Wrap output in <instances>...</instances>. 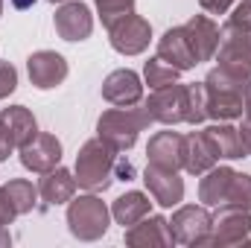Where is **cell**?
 <instances>
[{
    "label": "cell",
    "mask_w": 251,
    "mask_h": 248,
    "mask_svg": "<svg viewBox=\"0 0 251 248\" xmlns=\"http://www.w3.org/2000/svg\"><path fill=\"white\" fill-rule=\"evenodd\" d=\"M219 161H216V155L210 152V146H207V140H204V134L201 131H190L187 137H184V170H187L190 175H204L210 167H216Z\"/></svg>",
    "instance_id": "22"
},
{
    "label": "cell",
    "mask_w": 251,
    "mask_h": 248,
    "mask_svg": "<svg viewBox=\"0 0 251 248\" xmlns=\"http://www.w3.org/2000/svg\"><path fill=\"white\" fill-rule=\"evenodd\" d=\"M178 76H181V70H178V67H173L170 62H164L161 56L149 59L146 67H143V79H146V85H149L152 91H155V88H164V85L178 82Z\"/></svg>",
    "instance_id": "26"
},
{
    "label": "cell",
    "mask_w": 251,
    "mask_h": 248,
    "mask_svg": "<svg viewBox=\"0 0 251 248\" xmlns=\"http://www.w3.org/2000/svg\"><path fill=\"white\" fill-rule=\"evenodd\" d=\"M15 88H18V70H15V64L0 59V99H6Z\"/></svg>",
    "instance_id": "30"
},
{
    "label": "cell",
    "mask_w": 251,
    "mask_h": 248,
    "mask_svg": "<svg viewBox=\"0 0 251 248\" xmlns=\"http://www.w3.org/2000/svg\"><path fill=\"white\" fill-rule=\"evenodd\" d=\"M102 99L111 105H140L143 99V82L134 70H114L102 82Z\"/></svg>",
    "instance_id": "14"
},
{
    "label": "cell",
    "mask_w": 251,
    "mask_h": 248,
    "mask_svg": "<svg viewBox=\"0 0 251 248\" xmlns=\"http://www.w3.org/2000/svg\"><path fill=\"white\" fill-rule=\"evenodd\" d=\"M76 187H79L76 184V175H73L70 170H64V167H56V170L44 173V178H41V184H38V196H41L47 204H64V201L73 198Z\"/></svg>",
    "instance_id": "20"
},
{
    "label": "cell",
    "mask_w": 251,
    "mask_h": 248,
    "mask_svg": "<svg viewBox=\"0 0 251 248\" xmlns=\"http://www.w3.org/2000/svg\"><path fill=\"white\" fill-rule=\"evenodd\" d=\"M12 149H18V146H15L9 128H6V123H3V117H0V161H6V158L12 155Z\"/></svg>",
    "instance_id": "32"
},
{
    "label": "cell",
    "mask_w": 251,
    "mask_h": 248,
    "mask_svg": "<svg viewBox=\"0 0 251 248\" xmlns=\"http://www.w3.org/2000/svg\"><path fill=\"white\" fill-rule=\"evenodd\" d=\"M190 94V123L199 125L207 120V102H204V82H193L187 85Z\"/></svg>",
    "instance_id": "29"
},
{
    "label": "cell",
    "mask_w": 251,
    "mask_h": 248,
    "mask_svg": "<svg viewBox=\"0 0 251 248\" xmlns=\"http://www.w3.org/2000/svg\"><path fill=\"white\" fill-rule=\"evenodd\" d=\"M0 117H3V123H6V128H9V134H12L18 149L26 146L38 134V123H35V117H32V111L26 105H9V108L0 111Z\"/></svg>",
    "instance_id": "23"
},
{
    "label": "cell",
    "mask_w": 251,
    "mask_h": 248,
    "mask_svg": "<svg viewBox=\"0 0 251 248\" xmlns=\"http://www.w3.org/2000/svg\"><path fill=\"white\" fill-rule=\"evenodd\" d=\"M158 56L164 59V62H170L173 67H178L181 73L184 70H193L199 59H196V53H193V44H190L187 32H184V26H173V29H167L161 38H158Z\"/></svg>",
    "instance_id": "16"
},
{
    "label": "cell",
    "mask_w": 251,
    "mask_h": 248,
    "mask_svg": "<svg viewBox=\"0 0 251 248\" xmlns=\"http://www.w3.org/2000/svg\"><path fill=\"white\" fill-rule=\"evenodd\" d=\"M213 59H216L219 70L251 79V32L228 21L219 29V47H216Z\"/></svg>",
    "instance_id": "5"
},
{
    "label": "cell",
    "mask_w": 251,
    "mask_h": 248,
    "mask_svg": "<svg viewBox=\"0 0 251 248\" xmlns=\"http://www.w3.org/2000/svg\"><path fill=\"white\" fill-rule=\"evenodd\" d=\"M234 173H237V170L219 167V164L204 173V178L199 181V198H201L204 207H219V204L225 201V193H228V184H231Z\"/></svg>",
    "instance_id": "21"
},
{
    "label": "cell",
    "mask_w": 251,
    "mask_h": 248,
    "mask_svg": "<svg viewBox=\"0 0 251 248\" xmlns=\"http://www.w3.org/2000/svg\"><path fill=\"white\" fill-rule=\"evenodd\" d=\"M26 70H29V79L35 88L47 91V88H56L67 79V62L64 56H59L56 50H38L26 59Z\"/></svg>",
    "instance_id": "13"
},
{
    "label": "cell",
    "mask_w": 251,
    "mask_h": 248,
    "mask_svg": "<svg viewBox=\"0 0 251 248\" xmlns=\"http://www.w3.org/2000/svg\"><path fill=\"white\" fill-rule=\"evenodd\" d=\"M3 246H12V234H9V228L6 225H0V248Z\"/></svg>",
    "instance_id": "36"
},
{
    "label": "cell",
    "mask_w": 251,
    "mask_h": 248,
    "mask_svg": "<svg viewBox=\"0 0 251 248\" xmlns=\"http://www.w3.org/2000/svg\"><path fill=\"white\" fill-rule=\"evenodd\" d=\"M50 3H64V0H50Z\"/></svg>",
    "instance_id": "40"
},
{
    "label": "cell",
    "mask_w": 251,
    "mask_h": 248,
    "mask_svg": "<svg viewBox=\"0 0 251 248\" xmlns=\"http://www.w3.org/2000/svg\"><path fill=\"white\" fill-rule=\"evenodd\" d=\"M146 111L152 117V123H164V125H178L190 123V94L187 85H164L155 88L152 97L146 99Z\"/></svg>",
    "instance_id": "6"
},
{
    "label": "cell",
    "mask_w": 251,
    "mask_h": 248,
    "mask_svg": "<svg viewBox=\"0 0 251 248\" xmlns=\"http://www.w3.org/2000/svg\"><path fill=\"white\" fill-rule=\"evenodd\" d=\"M0 15H3V0H0Z\"/></svg>",
    "instance_id": "39"
},
{
    "label": "cell",
    "mask_w": 251,
    "mask_h": 248,
    "mask_svg": "<svg viewBox=\"0 0 251 248\" xmlns=\"http://www.w3.org/2000/svg\"><path fill=\"white\" fill-rule=\"evenodd\" d=\"M246 117H251V82H249V91H246Z\"/></svg>",
    "instance_id": "38"
},
{
    "label": "cell",
    "mask_w": 251,
    "mask_h": 248,
    "mask_svg": "<svg viewBox=\"0 0 251 248\" xmlns=\"http://www.w3.org/2000/svg\"><path fill=\"white\" fill-rule=\"evenodd\" d=\"M117 149L108 146L102 137H91L88 143H82L79 155H76V184L88 193H102L114 181V170H117Z\"/></svg>",
    "instance_id": "2"
},
{
    "label": "cell",
    "mask_w": 251,
    "mask_h": 248,
    "mask_svg": "<svg viewBox=\"0 0 251 248\" xmlns=\"http://www.w3.org/2000/svg\"><path fill=\"white\" fill-rule=\"evenodd\" d=\"M126 243L128 246H176V237L170 231V219L146 213L140 222L126 228Z\"/></svg>",
    "instance_id": "17"
},
{
    "label": "cell",
    "mask_w": 251,
    "mask_h": 248,
    "mask_svg": "<svg viewBox=\"0 0 251 248\" xmlns=\"http://www.w3.org/2000/svg\"><path fill=\"white\" fill-rule=\"evenodd\" d=\"M228 21L251 32V0H240V3L234 6V12H231V18H228Z\"/></svg>",
    "instance_id": "31"
},
{
    "label": "cell",
    "mask_w": 251,
    "mask_h": 248,
    "mask_svg": "<svg viewBox=\"0 0 251 248\" xmlns=\"http://www.w3.org/2000/svg\"><path fill=\"white\" fill-rule=\"evenodd\" d=\"M53 24L64 41H85L94 32V15L82 0H64L53 18Z\"/></svg>",
    "instance_id": "11"
},
{
    "label": "cell",
    "mask_w": 251,
    "mask_h": 248,
    "mask_svg": "<svg viewBox=\"0 0 251 248\" xmlns=\"http://www.w3.org/2000/svg\"><path fill=\"white\" fill-rule=\"evenodd\" d=\"M3 193H6V198H9V204H12V210H15L18 216L29 213V210L35 207V198H38V187L32 184V181H26V178H12V181H6V184H3Z\"/></svg>",
    "instance_id": "25"
},
{
    "label": "cell",
    "mask_w": 251,
    "mask_h": 248,
    "mask_svg": "<svg viewBox=\"0 0 251 248\" xmlns=\"http://www.w3.org/2000/svg\"><path fill=\"white\" fill-rule=\"evenodd\" d=\"M108 29V41H111V47L117 50V53H123V56H140L146 47H149V41H152V26H149V21L146 18H140V15H123L120 21H114L111 26H105Z\"/></svg>",
    "instance_id": "7"
},
{
    "label": "cell",
    "mask_w": 251,
    "mask_h": 248,
    "mask_svg": "<svg viewBox=\"0 0 251 248\" xmlns=\"http://www.w3.org/2000/svg\"><path fill=\"white\" fill-rule=\"evenodd\" d=\"M204 140L210 146V152L219 158H228V161H237V158H246V149H243V140H240V131L234 125H228V120H219V123L207 125L204 131Z\"/></svg>",
    "instance_id": "19"
},
{
    "label": "cell",
    "mask_w": 251,
    "mask_h": 248,
    "mask_svg": "<svg viewBox=\"0 0 251 248\" xmlns=\"http://www.w3.org/2000/svg\"><path fill=\"white\" fill-rule=\"evenodd\" d=\"M149 164L164 167V170H181L184 167V134L178 131H158L149 137L146 146Z\"/></svg>",
    "instance_id": "15"
},
{
    "label": "cell",
    "mask_w": 251,
    "mask_h": 248,
    "mask_svg": "<svg viewBox=\"0 0 251 248\" xmlns=\"http://www.w3.org/2000/svg\"><path fill=\"white\" fill-rule=\"evenodd\" d=\"M62 161V143L50 131H38L26 146H21V164L32 173H50Z\"/></svg>",
    "instance_id": "10"
},
{
    "label": "cell",
    "mask_w": 251,
    "mask_h": 248,
    "mask_svg": "<svg viewBox=\"0 0 251 248\" xmlns=\"http://www.w3.org/2000/svg\"><path fill=\"white\" fill-rule=\"evenodd\" d=\"M219 207H243V210H251V175L234 173V178L228 184V193H225V201Z\"/></svg>",
    "instance_id": "27"
},
{
    "label": "cell",
    "mask_w": 251,
    "mask_h": 248,
    "mask_svg": "<svg viewBox=\"0 0 251 248\" xmlns=\"http://www.w3.org/2000/svg\"><path fill=\"white\" fill-rule=\"evenodd\" d=\"M251 237V210L243 207H219L210 222L207 246H243Z\"/></svg>",
    "instance_id": "8"
},
{
    "label": "cell",
    "mask_w": 251,
    "mask_h": 248,
    "mask_svg": "<svg viewBox=\"0 0 251 248\" xmlns=\"http://www.w3.org/2000/svg\"><path fill=\"white\" fill-rule=\"evenodd\" d=\"M237 131H240V140H243L246 155H251V117H246V120H243V125H240Z\"/></svg>",
    "instance_id": "35"
},
{
    "label": "cell",
    "mask_w": 251,
    "mask_h": 248,
    "mask_svg": "<svg viewBox=\"0 0 251 248\" xmlns=\"http://www.w3.org/2000/svg\"><path fill=\"white\" fill-rule=\"evenodd\" d=\"M143 184L149 187V196L161 207H176L184 198V181L178 178V170H164V167L149 164L143 173Z\"/></svg>",
    "instance_id": "12"
},
{
    "label": "cell",
    "mask_w": 251,
    "mask_h": 248,
    "mask_svg": "<svg viewBox=\"0 0 251 248\" xmlns=\"http://www.w3.org/2000/svg\"><path fill=\"white\" fill-rule=\"evenodd\" d=\"M108 219H111V210H108L105 201H102L100 196H94V193L67 201V228H70V234H73L76 240H82V243L100 240V237L108 231Z\"/></svg>",
    "instance_id": "4"
},
{
    "label": "cell",
    "mask_w": 251,
    "mask_h": 248,
    "mask_svg": "<svg viewBox=\"0 0 251 248\" xmlns=\"http://www.w3.org/2000/svg\"><path fill=\"white\" fill-rule=\"evenodd\" d=\"M97 12L102 18V26H111L123 15L134 12V0H97Z\"/></svg>",
    "instance_id": "28"
},
{
    "label": "cell",
    "mask_w": 251,
    "mask_h": 248,
    "mask_svg": "<svg viewBox=\"0 0 251 248\" xmlns=\"http://www.w3.org/2000/svg\"><path fill=\"white\" fill-rule=\"evenodd\" d=\"M251 79L225 73L213 67L204 79V102H207V117L219 120H237L246 111V91Z\"/></svg>",
    "instance_id": "1"
},
{
    "label": "cell",
    "mask_w": 251,
    "mask_h": 248,
    "mask_svg": "<svg viewBox=\"0 0 251 248\" xmlns=\"http://www.w3.org/2000/svg\"><path fill=\"white\" fill-rule=\"evenodd\" d=\"M181 26H184L190 44H193V53H196L199 64L210 62L213 53H216V47H219V26L207 15H193L187 24H181Z\"/></svg>",
    "instance_id": "18"
},
{
    "label": "cell",
    "mask_w": 251,
    "mask_h": 248,
    "mask_svg": "<svg viewBox=\"0 0 251 248\" xmlns=\"http://www.w3.org/2000/svg\"><path fill=\"white\" fill-rule=\"evenodd\" d=\"M152 123L146 105H114L108 111L100 114L97 120V137H102L108 146H114L117 152H128L137 143V134Z\"/></svg>",
    "instance_id": "3"
},
{
    "label": "cell",
    "mask_w": 251,
    "mask_h": 248,
    "mask_svg": "<svg viewBox=\"0 0 251 248\" xmlns=\"http://www.w3.org/2000/svg\"><path fill=\"white\" fill-rule=\"evenodd\" d=\"M149 207H152L149 196H143L140 190H128V193H123V196L111 204V216L117 219V225L131 228L134 222H140V219L149 213Z\"/></svg>",
    "instance_id": "24"
},
{
    "label": "cell",
    "mask_w": 251,
    "mask_h": 248,
    "mask_svg": "<svg viewBox=\"0 0 251 248\" xmlns=\"http://www.w3.org/2000/svg\"><path fill=\"white\" fill-rule=\"evenodd\" d=\"M210 222L213 216L199 207V204H184L173 213L170 219V231L176 237V243L181 246H207V237H210Z\"/></svg>",
    "instance_id": "9"
},
{
    "label": "cell",
    "mask_w": 251,
    "mask_h": 248,
    "mask_svg": "<svg viewBox=\"0 0 251 248\" xmlns=\"http://www.w3.org/2000/svg\"><path fill=\"white\" fill-rule=\"evenodd\" d=\"M234 3H237V0H199V6H201L204 12H210V15H225Z\"/></svg>",
    "instance_id": "33"
},
{
    "label": "cell",
    "mask_w": 251,
    "mask_h": 248,
    "mask_svg": "<svg viewBox=\"0 0 251 248\" xmlns=\"http://www.w3.org/2000/svg\"><path fill=\"white\" fill-rule=\"evenodd\" d=\"M9 3H12V9H21V12H24V9H29L35 0H9Z\"/></svg>",
    "instance_id": "37"
},
{
    "label": "cell",
    "mask_w": 251,
    "mask_h": 248,
    "mask_svg": "<svg viewBox=\"0 0 251 248\" xmlns=\"http://www.w3.org/2000/svg\"><path fill=\"white\" fill-rule=\"evenodd\" d=\"M18 213L12 210V204H9V198H6V193H3V187H0V225H12V219H15Z\"/></svg>",
    "instance_id": "34"
}]
</instances>
